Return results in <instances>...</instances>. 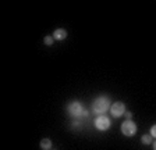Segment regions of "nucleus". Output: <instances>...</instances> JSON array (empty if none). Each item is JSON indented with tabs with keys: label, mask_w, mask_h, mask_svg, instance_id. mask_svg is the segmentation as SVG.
Segmentation results:
<instances>
[{
	"label": "nucleus",
	"mask_w": 156,
	"mask_h": 150,
	"mask_svg": "<svg viewBox=\"0 0 156 150\" xmlns=\"http://www.w3.org/2000/svg\"><path fill=\"white\" fill-rule=\"evenodd\" d=\"M121 134L124 136H134L136 134V124L131 120H126L121 124Z\"/></svg>",
	"instance_id": "2"
},
{
	"label": "nucleus",
	"mask_w": 156,
	"mask_h": 150,
	"mask_svg": "<svg viewBox=\"0 0 156 150\" xmlns=\"http://www.w3.org/2000/svg\"><path fill=\"white\" fill-rule=\"evenodd\" d=\"M82 113H84V108L80 101H73L68 104V114L71 117H81Z\"/></svg>",
	"instance_id": "4"
},
{
	"label": "nucleus",
	"mask_w": 156,
	"mask_h": 150,
	"mask_svg": "<svg viewBox=\"0 0 156 150\" xmlns=\"http://www.w3.org/2000/svg\"><path fill=\"white\" fill-rule=\"evenodd\" d=\"M66 38H67V32H66V29H62V28L56 29L55 33H53V39L55 40H64Z\"/></svg>",
	"instance_id": "6"
},
{
	"label": "nucleus",
	"mask_w": 156,
	"mask_h": 150,
	"mask_svg": "<svg viewBox=\"0 0 156 150\" xmlns=\"http://www.w3.org/2000/svg\"><path fill=\"white\" fill-rule=\"evenodd\" d=\"M110 100L105 96H101V97H98L96 100L94 101V104H92V111L96 113V114H105L109 108H110Z\"/></svg>",
	"instance_id": "1"
},
{
	"label": "nucleus",
	"mask_w": 156,
	"mask_h": 150,
	"mask_svg": "<svg viewBox=\"0 0 156 150\" xmlns=\"http://www.w3.org/2000/svg\"><path fill=\"white\" fill-rule=\"evenodd\" d=\"M43 42H45V45H46V46H52V45H53V42H55V39H53V36H46Z\"/></svg>",
	"instance_id": "9"
},
{
	"label": "nucleus",
	"mask_w": 156,
	"mask_h": 150,
	"mask_svg": "<svg viewBox=\"0 0 156 150\" xmlns=\"http://www.w3.org/2000/svg\"><path fill=\"white\" fill-rule=\"evenodd\" d=\"M126 117H127V120H131V117H133V114H131L130 111H126Z\"/></svg>",
	"instance_id": "11"
},
{
	"label": "nucleus",
	"mask_w": 156,
	"mask_h": 150,
	"mask_svg": "<svg viewBox=\"0 0 156 150\" xmlns=\"http://www.w3.org/2000/svg\"><path fill=\"white\" fill-rule=\"evenodd\" d=\"M141 142H142L144 145L152 143V136H151V135H142V138H141Z\"/></svg>",
	"instance_id": "8"
},
{
	"label": "nucleus",
	"mask_w": 156,
	"mask_h": 150,
	"mask_svg": "<svg viewBox=\"0 0 156 150\" xmlns=\"http://www.w3.org/2000/svg\"><path fill=\"white\" fill-rule=\"evenodd\" d=\"M110 111H112V115H113L114 118H119L126 113V106H124V103H121V101H116V103H113V106L110 107Z\"/></svg>",
	"instance_id": "5"
},
{
	"label": "nucleus",
	"mask_w": 156,
	"mask_h": 150,
	"mask_svg": "<svg viewBox=\"0 0 156 150\" xmlns=\"http://www.w3.org/2000/svg\"><path fill=\"white\" fill-rule=\"evenodd\" d=\"M151 136L156 138V125H152V128H151Z\"/></svg>",
	"instance_id": "10"
},
{
	"label": "nucleus",
	"mask_w": 156,
	"mask_h": 150,
	"mask_svg": "<svg viewBox=\"0 0 156 150\" xmlns=\"http://www.w3.org/2000/svg\"><path fill=\"white\" fill-rule=\"evenodd\" d=\"M95 127L99 131H107L110 128V120H109V117H106L105 114L96 117L95 118Z\"/></svg>",
	"instance_id": "3"
},
{
	"label": "nucleus",
	"mask_w": 156,
	"mask_h": 150,
	"mask_svg": "<svg viewBox=\"0 0 156 150\" xmlns=\"http://www.w3.org/2000/svg\"><path fill=\"white\" fill-rule=\"evenodd\" d=\"M153 150H156V140L153 142Z\"/></svg>",
	"instance_id": "12"
},
{
	"label": "nucleus",
	"mask_w": 156,
	"mask_h": 150,
	"mask_svg": "<svg viewBox=\"0 0 156 150\" xmlns=\"http://www.w3.org/2000/svg\"><path fill=\"white\" fill-rule=\"evenodd\" d=\"M41 149L42 150H50L52 149V140L48 139V138H43L41 140Z\"/></svg>",
	"instance_id": "7"
}]
</instances>
